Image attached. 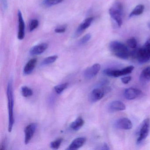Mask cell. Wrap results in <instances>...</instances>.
Segmentation results:
<instances>
[{"label": "cell", "mask_w": 150, "mask_h": 150, "mask_svg": "<svg viewBox=\"0 0 150 150\" xmlns=\"http://www.w3.org/2000/svg\"><path fill=\"white\" fill-rule=\"evenodd\" d=\"M100 65L96 64L90 67H88L84 72V76L86 79H91L95 77L100 70Z\"/></svg>", "instance_id": "obj_7"}, {"label": "cell", "mask_w": 150, "mask_h": 150, "mask_svg": "<svg viewBox=\"0 0 150 150\" xmlns=\"http://www.w3.org/2000/svg\"><path fill=\"white\" fill-rule=\"evenodd\" d=\"M104 96V90L103 88H94L90 93V100L92 102H96L100 100Z\"/></svg>", "instance_id": "obj_15"}, {"label": "cell", "mask_w": 150, "mask_h": 150, "mask_svg": "<svg viewBox=\"0 0 150 150\" xmlns=\"http://www.w3.org/2000/svg\"><path fill=\"white\" fill-rule=\"evenodd\" d=\"M94 18L92 17H88L86 18L79 26L76 30L74 35L76 37H78L80 35L86 30L88 28H89L91 25V23L93 21Z\"/></svg>", "instance_id": "obj_12"}, {"label": "cell", "mask_w": 150, "mask_h": 150, "mask_svg": "<svg viewBox=\"0 0 150 150\" xmlns=\"http://www.w3.org/2000/svg\"><path fill=\"white\" fill-rule=\"evenodd\" d=\"M132 78L130 76H126L122 78V81L125 84H127L131 80Z\"/></svg>", "instance_id": "obj_30"}, {"label": "cell", "mask_w": 150, "mask_h": 150, "mask_svg": "<svg viewBox=\"0 0 150 150\" xmlns=\"http://www.w3.org/2000/svg\"><path fill=\"white\" fill-rule=\"evenodd\" d=\"M109 48L115 56L122 59H128L131 55L128 47L124 44L117 41L111 42L110 44Z\"/></svg>", "instance_id": "obj_2"}, {"label": "cell", "mask_w": 150, "mask_h": 150, "mask_svg": "<svg viewBox=\"0 0 150 150\" xmlns=\"http://www.w3.org/2000/svg\"><path fill=\"white\" fill-rule=\"evenodd\" d=\"M2 7L4 10H6L8 8L7 0H1Z\"/></svg>", "instance_id": "obj_31"}, {"label": "cell", "mask_w": 150, "mask_h": 150, "mask_svg": "<svg viewBox=\"0 0 150 150\" xmlns=\"http://www.w3.org/2000/svg\"><path fill=\"white\" fill-rule=\"evenodd\" d=\"M134 67L132 66H129L125 68H123L121 70H114V69H105L103 71V74L109 77H120L123 75L130 74L134 70Z\"/></svg>", "instance_id": "obj_3"}, {"label": "cell", "mask_w": 150, "mask_h": 150, "mask_svg": "<svg viewBox=\"0 0 150 150\" xmlns=\"http://www.w3.org/2000/svg\"><path fill=\"white\" fill-rule=\"evenodd\" d=\"M142 92L137 88H130L125 89L124 92V96L128 100H132L140 96Z\"/></svg>", "instance_id": "obj_11"}, {"label": "cell", "mask_w": 150, "mask_h": 150, "mask_svg": "<svg viewBox=\"0 0 150 150\" xmlns=\"http://www.w3.org/2000/svg\"><path fill=\"white\" fill-rule=\"evenodd\" d=\"M58 59V56L57 55L47 57L43 59L42 61L41 64L42 65H48L54 63Z\"/></svg>", "instance_id": "obj_21"}, {"label": "cell", "mask_w": 150, "mask_h": 150, "mask_svg": "<svg viewBox=\"0 0 150 150\" xmlns=\"http://www.w3.org/2000/svg\"><path fill=\"white\" fill-rule=\"evenodd\" d=\"M86 140V138L83 137L77 138L73 140L67 149L75 150L79 149L85 144Z\"/></svg>", "instance_id": "obj_16"}, {"label": "cell", "mask_w": 150, "mask_h": 150, "mask_svg": "<svg viewBox=\"0 0 150 150\" xmlns=\"http://www.w3.org/2000/svg\"><path fill=\"white\" fill-rule=\"evenodd\" d=\"M18 23H19V30L18 33V38L21 40L25 37V25L23 17L22 14L20 10H18Z\"/></svg>", "instance_id": "obj_10"}, {"label": "cell", "mask_w": 150, "mask_h": 150, "mask_svg": "<svg viewBox=\"0 0 150 150\" xmlns=\"http://www.w3.org/2000/svg\"><path fill=\"white\" fill-rule=\"evenodd\" d=\"M115 125L117 129L124 130L130 129L132 127L131 121L126 117L117 119L115 122Z\"/></svg>", "instance_id": "obj_9"}, {"label": "cell", "mask_w": 150, "mask_h": 150, "mask_svg": "<svg viewBox=\"0 0 150 150\" xmlns=\"http://www.w3.org/2000/svg\"><path fill=\"white\" fill-rule=\"evenodd\" d=\"M39 22L36 19H33L30 21L29 23V30L30 32L34 31L38 27Z\"/></svg>", "instance_id": "obj_26"}, {"label": "cell", "mask_w": 150, "mask_h": 150, "mask_svg": "<svg viewBox=\"0 0 150 150\" xmlns=\"http://www.w3.org/2000/svg\"><path fill=\"white\" fill-rule=\"evenodd\" d=\"M48 44L46 43L40 44L32 47L30 51V53L32 56L42 54L48 49Z\"/></svg>", "instance_id": "obj_13"}, {"label": "cell", "mask_w": 150, "mask_h": 150, "mask_svg": "<svg viewBox=\"0 0 150 150\" xmlns=\"http://www.w3.org/2000/svg\"><path fill=\"white\" fill-rule=\"evenodd\" d=\"M127 44L130 48L135 49L137 47V43L136 38H131L127 40Z\"/></svg>", "instance_id": "obj_27"}, {"label": "cell", "mask_w": 150, "mask_h": 150, "mask_svg": "<svg viewBox=\"0 0 150 150\" xmlns=\"http://www.w3.org/2000/svg\"><path fill=\"white\" fill-rule=\"evenodd\" d=\"M122 8V6L120 5H118L117 6V8H111L109 10L110 15L113 20L115 21L119 27H121L122 24V19L121 16Z\"/></svg>", "instance_id": "obj_6"}, {"label": "cell", "mask_w": 150, "mask_h": 150, "mask_svg": "<svg viewBox=\"0 0 150 150\" xmlns=\"http://www.w3.org/2000/svg\"><path fill=\"white\" fill-rule=\"evenodd\" d=\"M68 85L69 84L68 83H64L57 85V86L54 87V90L57 93L59 94H61L64 90H65L67 88Z\"/></svg>", "instance_id": "obj_24"}, {"label": "cell", "mask_w": 150, "mask_h": 150, "mask_svg": "<svg viewBox=\"0 0 150 150\" xmlns=\"http://www.w3.org/2000/svg\"><path fill=\"white\" fill-rule=\"evenodd\" d=\"M126 108L125 104L120 101H113L108 106V110L110 112H116L125 110Z\"/></svg>", "instance_id": "obj_14"}, {"label": "cell", "mask_w": 150, "mask_h": 150, "mask_svg": "<svg viewBox=\"0 0 150 150\" xmlns=\"http://www.w3.org/2000/svg\"><path fill=\"white\" fill-rule=\"evenodd\" d=\"M84 123L85 122L82 117H79L75 121L71 124L70 127L73 130L77 131L83 126Z\"/></svg>", "instance_id": "obj_19"}, {"label": "cell", "mask_w": 150, "mask_h": 150, "mask_svg": "<svg viewBox=\"0 0 150 150\" xmlns=\"http://www.w3.org/2000/svg\"><path fill=\"white\" fill-rule=\"evenodd\" d=\"M21 93L24 97H28L33 95V91L28 87L24 86L22 87Z\"/></svg>", "instance_id": "obj_22"}, {"label": "cell", "mask_w": 150, "mask_h": 150, "mask_svg": "<svg viewBox=\"0 0 150 150\" xmlns=\"http://www.w3.org/2000/svg\"><path fill=\"white\" fill-rule=\"evenodd\" d=\"M144 9V5H138L130 14L129 17H132L134 16L140 15L141 14L143 13Z\"/></svg>", "instance_id": "obj_20"}, {"label": "cell", "mask_w": 150, "mask_h": 150, "mask_svg": "<svg viewBox=\"0 0 150 150\" xmlns=\"http://www.w3.org/2000/svg\"><path fill=\"white\" fill-rule=\"evenodd\" d=\"M37 127V125L35 123H31L29 124L25 128L24 130L25 133V144H28L33 138Z\"/></svg>", "instance_id": "obj_8"}, {"label": "cell", "mask_w": 150, "mask_h": 150, "mask_svg": "<svg viewBox=\"0 0 150 150\" xmlns=\"http://www.w3.org/2000/svg\"><path fill=\"white\" fill-rule=\"evenodd\" d=\"M63 139L59 138L52 141L50 143V147L53 149H59L63 142Z\"/></svg>", "instance_id": "obj_25"}, {"label": "cell", "mask_w": 150, "mask_h": 150, "mask_svg": "<svg viewBox=\"0 0 150 150\" xmlns=\"http://www.w3.org/2000/svg\"><path fill=\"white\" fill-rule=\"evenodd\" d=\"M100 149H101V150H109L110 148L108 145L107 144H106V143H105V144H103L101 146V148H100Z\"/></svg>", "instance_id": "obj_33"}, {"label": "cell", "mask_w": 150, "mask_h": 150, "mask_svg": "<svg viewBox=\"0 0 150 150\" xmlns=\"http://www.w3.org/2000/svg\"><path fill=\"white\" fill-rule=\"evenodd\" d=\"M37 63L36 58L31 59L26 64L23 69V73L25 75L30 74L34 71Z\"/></svg>", "instance_id": "obj_17"}, {"label": "cell", "mask_w": 150, "mask_h": 150, "mask_svg": "<svg viewBox=\"0 0 150 150\" xmlns=\"http://www.w3.org/2000/svg\"><path fill=\"white\" fill-rule=\"evenodd\" d=\"M144 47L146 49V50L150 51V38L148 39L144 45Z\"/></svg>", "instance_id": "obj_32"}, {"label": "cell", "mask_w": 150, "mask_h": 150, "mask_svg": "<svg viewBox=\"0 0 150 150\" xmlns=\"http://www.w3.org/2000/svg\"><path fill=\"white\" fill-rule=\"evenodd\" d=\"M91 35L90 34H86L80 39L79 44L80 45H84L86 43L91 39Z\"/></svg>", "instance_id": "obj_28"}, {"label": "cell", "mask_w": 150, "mask_h": 150, "mask_svg": "<svg viewBox=\"0 0 150 150\" xmlns=\"http://www.w3.org/2000/svg\"><path fill=\"white\" fill-rule=\"evenodd\" d=\"M64 0H43L42 3L46 7H51L61 3Z\"/></svg>", "instance_id": "obj_23"}, {"label": "cell", "mask_w": 150, "mask_h": 150, "mask_svg": "<svg viewBox=\"0 0 150 150\" xmlns=\"http://www.w3.org/2000/svg\"><path fill=\"white\" fill-rule=\"evenodd\" d=\"M66 30V27L65 26H61V27H58L55 29V32L57 33H64Z\"/></svg>", "instance_id": "obj_29"}, {"label": "cell", "mask_w": 150, "mask_h": 150, "mask_svg": "<svg viewBox=\"0 0 150 150\" xmlns=\"http://www.w3.org/2000/svg\"><path fill=\"white\" fill-rule=\"evenodd\" d=\"M150 122L149 118L145 119L141 125L139 134L137 140V144H139L144 141L148 136L150 130Z\"/></svg>", "instance_id": "obj_5"}, {"label": "cell", "mask_w": 150, "mask_h": 150, "mask_svg": "<svg viewBox=\"0 0 150 150\" xmlns=\"http://www.w3.org/2000/svg\"><path fill=\"white\" fill-rule=\"evenodd\" d=\"M7 95L8 101V131L9 132H11L13 129L15 122L13 112V80L12 79H11L8 83Z\"/></svg>", "instance_id": "obj_1"}, {"label": "cell", "mask_w": 150, "mask_h": 150, "mask_svg": "<svg viewBox=\"0 0 150 150\" xmlns=\"http://www.w3.org/2000/svg\"><path fill=\"white\" fill-rule=\"evenodd\" d=\"M131 55L135 56L140 64H144L150 60V51L144 46L133 52V53H131Z\"/></svg>", "instance_id": "obj_4"}, {"label": "cell", "mask_w": 150, "mask_h": 150, "mask_svg": "<svg viewBox=\"0 0 150 150\" xmlns=\"http://www.w3.org/2000/svg\"><path fill=\"white\" fill-rule=\"evenodd\" d=\"M139 81L143 84H145L150 81V67L143 70L139 77Z\"/></svg>", "instance_id": "obj_18"}]
</instances>
